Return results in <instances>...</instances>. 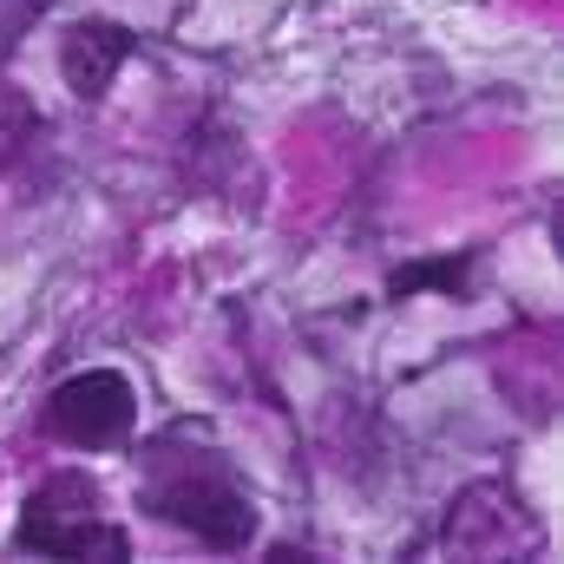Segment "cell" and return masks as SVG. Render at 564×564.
<instances>
[{
	"mask_svg": "<svg viewBox=\"0 0 564 564\" xmlns=\"http://www.w3.org/2000/svg\"><path fill=\"white\" fill-rule=\"evenodd\" d=\"M519 512V499L506 492V486H473L459 506H453V519H446V545H459V552H473V558H499L506 552V539H499V525Z\"/></svg>",
	"mask_w": 564,
	"mask_h": 564,
	"instance_id": "5",
	"label": "cell"
},
{
	"mask_svg": "<svg viewBox=\"0 0 564 564\" xmlns=\"http://www.w3.org/2000/svg\"><path fill=\"white\" fill-rule=\"evenodd\" d=\"M132 421H139V394H132V381L119 368H86V375L59 381L53 401H46V426L66 446H86V453L119 446L132 433Z\"/></svg>",
	"mask_w": 564,
	"mask_h": 564,
	"instance_id": "3",
	"label": "cell"
},
{
	"mask_svg": "<svg viewBox=\"0 0 564 564\" xmlns=\"http://www.w3.org/2000/svg\"><path fill=\"white\" fill-rule=\"evenodd\" d=\"M466 282V263H453V257H440V263H414V270H394V295H414V289H459Z\"/></svg>",
	"mask_w": 564,
	"mask_h": 564,
	"instance_id": "7",
	"label": "cell"
},
{
	"mask_svg": "<svg viewBox=\"0 0 564 564\" xmlns=\"http://www.w3.org/2000/svg\"><path fill=\"white\" fill-rule=\"evenodd\" d=\"M132 59V33L119 20H79L66 40H59V79L79 93V99H106V86L119 79V66Z\"/></svg>",
	"mask_w": 564,
	"mask_h": 564,
	"instance_id": "4",
	"label": "cell"
},
{
	"mask_svg": "<svg viewBox=\"0 0 564 564\" xmlns=\"http://www.w3.org/2000/svg\"><path fill=\"white\" fill-rule=\"evenodd\" d=\"M151 512L184 525L191 539L217 545V552H243L257 532V512L243 499V486L217 466V459H177V466H151Z\"/></svg>",
	"mask_w": 564,
	"mask_h": 564,
	"instance_id": "1",
	"label": "cell"
},
{
	"mask_svg": "<svg viewBox=\"0 0 564 564\" xmlns=\"http://www.w3.org/2000/svg\"><path fill=\"white\" fill-rule=\"evenodd\" d=\"M33 132H40V106H33L13 79H0V171L26 158Z\"/></svg>",
	"mask_w": 564,
	"mask_h": 564,
	"instance_id": "6",
	"label": "cell"
},
{
	"mask_svg": "<svg viewBox=\"0 0 564 564\" xmlns=\"http://www.w3.org/2000/svg\"><path fill=\"white\" fill-rule=\"evenodd\" d=\"M20 545L40 558H126L132 552L126 525L99 519V479L86 473H53L40 492H26Z\"/></svg>",
	"mask_w": 564,
	"mask_h": 564,
	"instance_id": "2",
	"label": "cell"
}]
</instances>
